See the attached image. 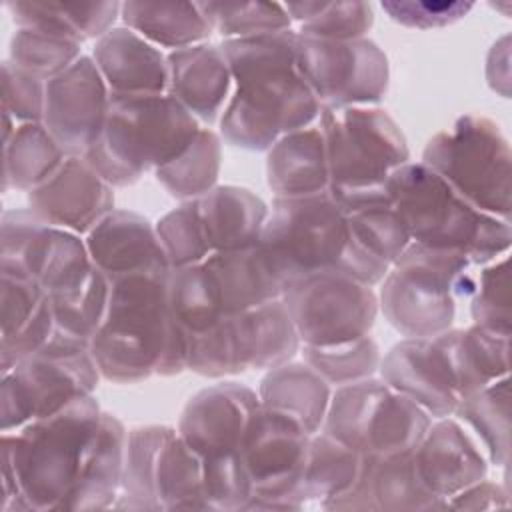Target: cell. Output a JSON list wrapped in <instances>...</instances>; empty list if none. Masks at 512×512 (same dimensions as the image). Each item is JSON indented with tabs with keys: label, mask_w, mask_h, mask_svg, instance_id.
Wrapping results in <instances>:
<instances>
[{
	"label": "cell",
	"mask_w": 512,
	"mask_h": 512,
	"mask_svg": "<svg viewBox=\"0 0 512 512\" xmlns=\"http://www.w3.org/2000/svg\"><path fill=\"white\" fill-rule=\"evenodd\" d=\"M296 42V30H282L220 44L232 74V94L220 116L228 144L268 152L282 136L318 120L322 106L298 72Z\"/></svg>",
	"instance_id": "obj_1"
},
{
	"label": "cell",
	"mask_w": 512,
	"mask_h": 512,
	"mask_svg": "<svg viewBox=\"0 0 512 512\" xmlns=\"http://www.w3.org/2000/svg\"><path fill=\"white\" fill-rule=\"evenodd\" d=\"M104 410L94 394L2 432V512L60 510L74 490Z\"/></svg>",
	"instance_id": "obj_2"
},
{
	"label": "cell",
	"mask_w": 512,
	"mask_h": 512,
	"mask_svg": "<svg viewBox=\"0 0 512 512\" xmlns=\"http://www.w3.org/2000/svg\"><path fill=\"white\" fill-rule=\"evenodd\" d=\"M168 276L170 270L110 278L108 310L90 340L104 380L136 384L186 370V336L170 312Z\"/></svg>",
	"instance_id": "obj_3"
},
{
	"label": "cell",
	"mask_w": 512,
	"mask_h": 512,
	"mask_svg": "<svg viewBox=\"0 0 512 512\" xmlns=\"http://www.w3.org/2000/svg\"><path fill=\"white\" fill-rule=\"evenodd\" d=\"M386 190L390 206L410 234V242L458 252L474 266L510 252V222L472 206L426 164L408 162L400 166L388 178Z\"/></svg>",
	"instance_id": "obj_4"
},
{
	"label": "cell",
	"mask_w": 512,
	"mask_h": 512,
	"mask_svg": "<svg viewBox=\"0 0 512 512\" xmlns=\"http://www.w3.org/2000/svg\"><path fill=\"white\" fill-rule=\"evenodd\" d=\"M198 132L200 122L168 92L110 94L104 130L82 158L112 188H124L176 160Z\"/></svg>",
	"instance_id": "obj_5"
},
{
	"label": "cell",
	"mask_w": 512,
	"mask_h": 512,
	"mask_svg": "<svg viewBox=\"0 0 512 512\" xmlns=\"http://www.w3.org/2000/svg\"><path fill=\"white\" fill-rule=\"evenodd\" d=\"M328 194L348 212L390 204L388 178L410 162L408 142L394 118L376 106L322 108Z\"/></svg>",
	"instance_id": "obj_6"
},
{
	"label": "cell",
	"mask_w": 512,
	"mask_h": 512,
	"mask_svg": "<svg viewBox=\"0 0 512 512\" xmlns=\"http://www.w3.org/2000/svg\"><path fill=\"white\" fill-rule=\"evenodd\" d=\"M474 266L458 252L410 242L380 282L378 308L404 338H432L452 328L456 304L476 288Z\"/></svg>",
	"instance_id": "obj_7"
},
{
	"label": "cell",
	"mask_w": 512,
	"mask_h": 512,
	"mask_svg": "<svg viewBox=\"0 0 512 512\" xmlns=\"http://www.w3.org/2000/svg\"><path fill=\"white\" fill-rule=\"evenodd\" d=\"M282 298V284L260 246L214 252L206 260L170 270L168 304L184 334L210 328L234 316Z\"/></svg>",
	"instance_id": "obj_8"
},
{
	"label": "cell",
	"mask_w": 512,
	"mask_h": 512,
	"mask_svg": "<svg viewBox=\"0 0 512 512\" xmlns=\"http://www.w3.org/2000/svg\"><path fill=\"white\" fill-rule=\"evenodd\" d=\"M420 162L472 206L510 222L512 154L494 120L478 114L460 116L428 140Z\"/></svg>",
	"instance_id": "obj_9"
},
{
	"label": "cell",
	"mask_w": 512,
	"mask_h": 512,
	"mask_svg": "<svg viewBox=\"0 0 512 512\" xmlns=\"http://www.w3.org/2000/svg\"><path fill=\"white\" fill-rule=\"evenodd\" d=\"M124 510H210L202 458L164 424L136 426L126 438L120 494Z\"/></svg>",
	"instance_id": "obj_10"
},
{
	"label": "cell",
	"mask_w": 512,
	"mask_h": 512,
	"mask_svg": "<svg viewBox=\"0 0 512 512\" xmlns=\"http://www.w3.org/2000/svg\"><path fill=\"white\" fill-rule=\"evenodd\" d=\"M100 378L90 344L54 332L40 350L2 372V432L52 416L76 398L94 394Z\"/></svg>",
	"instance_id": "obj_11"
},
{
	"label": "cell",
	"mask_w": 512,
	"mask_h": 512,
	"mask_svg": "<svg viewBox=\"0 0 512 512\" xmlns=\"http://www.w3.org/2000/svg\"><path fill=\"white\" fill-rule=\"evenodd\" d=\"M302 344L282 298L224 316L210 328L186 334V370L226 378L248 370H272L290 362Z\"/></svg>",
	"instance_id": "obj_12"
},
{
	"label": "cell",
	"mask_w": 512,
	"mask_h": 512,
	"mask_svg": "<svg viewBox=\"0 0 512 512\" xmlns=\"http://www.w3.org/2000/svg\"><path fill=\"white\" fill-rule=\"evenodd\" d=\"M350 242L344 208L328 194L274 198L260 250L282 290L310 274L338 270Z\"/></svg>",
	"instance_id": "obj_13"
},
{
	"label": "cell",
	"mask_w": 512,
	"mask_h": 512,
	"mask_svg": "<svg viewBox=\"0 0 512 512\" xmlns=\"http://www.w3.org/2000/svg\"><path fill=\"white\" fill-rule=\"evenodd\" d=\"M432 420L416 402L372 376L332 392L322 432L362 456H390L412 452Z\"/></svg>",
	"instance_id": "obj_14"
},
{
	"label": "cell",
	"mask_w": 512,
	"mask_h": 512,
	"mask_svg": "<svg viewBox=\"0 0 512 512\" xmlns=\"http://www.w3.org/2000/svg\"><path fill=\"white\" fill-rule=\"evenodd\" d=\"M302 346H334L370 334L378 316L372 286L340 272L322 270L282 290Z\"/></svg>",
	"instance_id": "obj_15"
},
{
	"label": "cell",
	"mask_w": 512,
	"mask_h": 512,
	"mask_svg": "<svg viewBox=\"0 0 512 512\" xmlns=\"http://www.w3.org/2000/svg\"><path fill=\"white\" fill-rule=\"evenodd\" d=\"M310 436L292 416L258 406L240 446V460L252 482V498L244 510L304 508L296 488Z\"/></svg>",
	"instance_id": "obj_16"
},
{
	"label": "cell",
	"mask_w": 512,
	"mask_h": 512,
	"mask_svg": "<svg viewBox=\"0 0 512 512\" xmlns=\"http://www.w3.org/2000/svg\"><path fill=\"white\" fill-rule=\"evenodd\" d=\"M296 66L322 108L376 106L388 90V58L368 38L324 40L298 34Z\"/></svg>",
	"instance_id": "obj_17"
},
{
	"label": "cell",
	"mask_w": 512,
	"mask_h": 512,
	"mask_svg": "<svg viewBox=\"0 0 512 512\" xmlns=\"http://www.w3.org/2000/svg\"><path fill=\"white\" fill-rule=\"evenodd\" d=\"M0 272L38 282L48 296L64 294L94 268L80 234L50 226L30 208L2 214Z\"/></svg>",
	"instance_id": "obj_18"
},
{
	"label": "cell",
	"mask_w": 512,
	"mask_h": 512,
	"mask_svg": "<svg viewBox=\"0 0 512 512\" xmlns=\"http://www.w3.org/2000/svg\"><path fill=\"white\" fill-rule=\"evenodd\" d=\"M108 106L110 90L94 58L82 54L46 82L42 124L68 156H84L104 130Z\"/></svg>",
	"instance_id": "obj_19"
},
{
	"label": "cell",
	"mask_w": 512,
	"mask_h": 512,
	"mask_svg": "<svg viewBox=\"0 0 512 512\" xmlns=\"http://www.w3.org/2000/svg\"><path fill=\"white\" fill-rule=\"evenodd\" d=\"M380 378L434 420L452 416L462 400L452 362V328L432 338H404L378 366Z\"/></svg>",
	"instance_id": "obj_20"
},
{
	"label": "cell",
	"mask_w": 512,
	"mask_h": 512,
	"mask_svg": "<svg viewBox=\"0 0 512 512\" xmlns=\"http://www.w3.org/2000/svg\"><path fill=\"white\" fill-rule=\"evenodd\" d=\"M260 406L258 392L240 382H220L196 392L178 420V434L202 458L218 462L240 456L250 418Z\"/></svg>",
	"instance_id": "obj_21"
},
{
	"label": "cell",
	"mask_w": 512,
	"mask_h": 512,
	"mask_svg": "<svg viewBox=\"0 0 512 512\" xmlns=\"http://www.w3.org/2000/svg\"><path fill=\"white\" fill-rule=\"evenodd\" d=\"M28 208L50 226L86 236L114 210V188L82 156H68L44 184L28 192Z\"/></svg>",
	"instance_id": "obj_22"
},
{
	"label": "cell",
	"mask_w": 512,
	"mask_h": 512,
	"mask_svg": "<svg viewBox=\"0 0 512 512\" xmlns=\"http://www.w3.org/2000/svg\"><path fill=\"white\" fill-rule=\"evenodd\" d=\"M320 508L350 512H432L446 510L420 480L412 452L364 456L356 484Z\"/></svg>",
	"instance_id": "obj_23"
},
{
	"label": "cell",
	"mask_w": 512,
	"mask_h": 512,
	"mask_svg": "<svg viewBox=\"0 0 512 512\" xmlns=\"http://www.w3.org/2000/svg\"><path fill=\"white\" fill-rule=\"evenodd\" d=\"M412 456L422 484L444 502L488 476V458L452 416L432 420Z\"/></svg>",
	"instance_id": "obj_24"
},
{
	"label": "cell",
	"mask_w": 512,
	"mask_h": 512,
	"mask_svg": "<svg viewBox=\"0 0 512 512\" xmlns=\"http://www.w3.org/2000/svg\"><path fill=\"white\" fill-rule=\"evenodd\" d=\"M92 264L108 278L172 270L156 226L130 210H112L84 236Z\"/></svg>",
	"instance_id": "obj_25"
},
{
	"label": "cell",
	"mask_w": 512,
	"mask_h": 512,
	"mask_svg": "<svg viewBox=\"0 0 512 512\" xmlns=\"http://www.w3.org/2000/svg\"><path fill=\"white\" fill-rule=\"evenodd\" d=\"M0 278V372H8L54 336L56 322L38 282L10 272Z\"/></svg>",
	"instance_id": "obj_26"
},
{
	"label": "cell",
	"mask_w": 512,
	"mask_h": 512,
	"mask_svg": "<svg viewBox=\"0 0 512 512\" xmlns=\"http://www.w3.org/2000/svg\"><path fill=\"white\" fill-rule=\"evenodd\" d=\"M168 94L198 122L220 120L232 90V74L220 44H194L166 54Z\"/></svg>",
	"instance_id": "obj_27"
},
{
	"label": "cell",
	"mask_w": 512,
	"mask_h": 512,
	"mask_svg": "<svg viewBox=\"0 0 512 512\" xmlns=\"http://www.w3.org/2000/svg\"><path fill=\"white\" fill-rule=\"evenodd\" d=\"M92 58L110 94L168 92L166 54L126 26L98 38Z\"/></svg>",
	"instance_id": "obj_28"
},
{
	"label": "cell",
	"mask_w": 512,
	"mask_h": 512,
	"mask_svg": "<svg viewBox=\"0 0 512 512\" xmlns=\"http://www.w3.org/2000/svg\"><path fill=\"white\" fill-rule=\"evenodd\" d=\"M196 206L212 254L256 246L270 214L260 196L240 186H214Z\"/></svg>",
	"instance_id": "obj_29"
},
{
	"label": "cell",
	"mask_w": 512,
	"mask_h": 512,
	"mask_svg": "<svg viewBox=\"0 0 512 512\" xmlns=\"http://www.w3.org/2000/svg\"><path fill=\"white\" fill-rule=\"evenodd\" d=\"M266 184L274 198H300L328 192L326 144L318 124L294 130L266 154Z\"/></svg>",
	"instance_id": "obj_30"
},
{
	"label": "cell",
	"mask_w": 512,
	"mask_h": 512,
	"mask_svg": "<svg viewBox=\"0 0 512 512\" xmlns=\"http://www.w3.org/2000/svg\"><path fill=\"white\" fill-rule=\"evenodd\" d=\"M126 438L124 424L114 414L104 412L86 466L60 510L114 508L122 486Z\"/></svg>",
	"instance_id": "obj_31"
},
{
	"label": "cell",
	"mask_w": 512,
	"mask_h": 512,
	"mask_svg": "<svg viewBox=\"0 0 512 512\" xmlns=\"http://www.w3.org/2000/svg\"><path fill=\"white\" fill-rule=\"evenodd\" d=\"M330 396V384L316 370L292 360L268 370L258 386L262 406L292 416L308 434L322 430Z\"/></svg>",
	"instance_id": "obj_32"
},
{
	"label": "cell",
	"mask_w": 512,
	"mask_h": 512,
	"mask_svg": "<svg viewBox=\"0 0 512 512\" xmlns=\"http://www.w3.org/2000/svg\"><path fill=\"white\" fill-rule=\"evenodd\" d=\"M120 18L126 28L140 34L156 48L178 50L202 44L212 28L198 2H122Z\"/></svg>",
	"instance_id": "obj_33"
},
{
	"label": "cell",
	"mask_w": 512,
	"mask_h": 512,
	"mask_svg": "<svg viewBox=\"0 0 512 512\" xmlns=\"http://www.w3.org/2000/svg\"><path fill=\"white\" fill-rule=\"evenodd\" d=\"M16 28H40L72 40H98L112 30L120 2H6Z\"/></svg>",
	"instance_id": "obj_34"
},
{
	"label": "cell",
	"mask_w": 512,
	"mask_h": 512,
	"mask_svg": "<svg viewBox=\"0 0 512 512\" xmlns=\"http://www.w3.org/2000/svg\"><path fill=\"white\" fill-rule=\"evenodd\" d=\"M362 458V454L322 430L312 434L296 488L300 502L304 506L308 502H318L322 506L324 502L348 492L360 476Z\"/></svg>",
	"instance_id": "obj_35"
},
{
	"label": "cell",
	"mask_w": 512,
	"mask_h": 512,
	"mask_svg": "<svg viewBox=\"0 0 512 512\" xmlns=\"http://www.w3.org/2000/svg\"><path fill=\"white\" fill-rule=\"evenodd\" d=\"M68 158L42 122L18 124L14 134L4 140V190L16 188L30 192L44 184Z\"/></svg>",
	"instance_id": "obj_36"
},
{
	"label": "cell",
	"mask_w": 512,
	"mask_h": 512,
	"mask_svg": "<svg viewBox=\"0 0 512 512\" xmlns=\"http://www.w3.org/2000/svg\"><path fill=\"white\" fill-rule=\"evenodd\" d=\"M508 348L510 336L484 326L452 328V362L462 398L508 376Z\"/></svg>",
	"instance_id": "obj_37"
},
{
	"label": "cell",
	"mask_w": 512,
	"mask_h": 512,
	"mask_svg": "<svg viewBox=\"0 0 512 512\" xmlns=\"http://www.w3.org/2000/svg\"><path fill=\"white\" fill-rule=\"evenodd\" d=\"M466 422L482 440L486 458L496 468L510 464V378L504 376L468 396H464L454 414Z\"/></svg>",
	"instance_id": "obj_38"
},
{
	"label": "cell",
	"mask_w": 512,
	"mask_h": 512,
	"mask_svg": "<svg viewBox=\"0 0 512 512\" xmlns=\"http://www.w3.org/2000/svg\"><path fill=\"white\" fill-rule=\"evenodd\" d=\"M222 164L220 136L210 128H200L194 142L172 162L154 170L156 180L180 200H196L218 186Z\"/></svg>",
	"instance_id": "obj_39"
},
{
	"label": "cell",
	"mask_w": 512,
	"mask_h": 512,
	"mask_svg": "<svg viewBox=\"0 0 512 512\" xmlns=\"http://www.w3.org/2000/svg\"><path fill=\"white\" fill-rule=\"evenodd\" d=\"M48 300L52 306L56 332L90 344L108 310L110 278L94 266L82 284L64 294L48 296Z\"/></svg>",
	"instance_id": "obj_40"
},
{
	"label": "cell",
	"mask_w": 512,
	"mask_h": 512,
	"mask_svg": "<svg viewBox=\"0 0 512 512\" xmlns=\"http://www.w3.org/2000/svg\"><path fill=\"white\" fill-rule=\"evenodd\" d=\"M298 34L324 40H358L374 24L368 2H288L284 4Z\"/></svg>",
	"instance_id": "obj_41"
},
{
	"label": "cell",
	"mask_w": 512,
	"mask_h": 512,
	"mask_svg": "<svg viewBox=\"0 0 512 512\" xmlns=\"http://www.w3.org/2000/svg\"><path fill=\"white\" fill-rule=\"evenodd\" d=\"M82 56V42L68 36L40 30V28H16L10 40V62L48 82L62 74Z\"/></svg>",
	"instance_id": "obj_42"
},
{
	"label": "cell",
	"mask_w": 512,
	"mask_h": 512,
	"mask_svg": "<svg viewBox=\"0 0 512 512\" xmlns=\"http://www.w3.org/2000/svg\"><path fill=\"white\" fill-rule=\"evenodd\" d=\"M346 218L350 242L386 266H392L410 244V234L390 204L348 210Z\"/></svg>",
	"instance_id": "obj_43"
},
{
	"label": "cell",
	"mask_w": 512,
	"mask_h": 512,
	"mask_svg": "<svg viewBox=\"0 0 512 512\" xmlns=\"http://www.w3.org/2000/svg\"><path fill=\"white\" fill-rule=\"evenodd\" d=\"M212 32L224 40L292 30V20L278 2H198Z\"/></svg>",
	"instance_id": "obj_44"
},
{
	"label": "cell",
	"mask_w": 512,
	"mask_h": 512,
	"mask_svg": "<svg viewBox=\"0 0 512 512\" xmlns=\"http://www.w3.org/2000/svg\"><path fill=\"white\" fill-rule=\"evenodd\" d=\"M304 362L328 384L344 386L372 378L380 366V348L368 334L354 342L334 346H302Z\"/></svg>",
	"instance_id": "obj_45"
},
{
	"label": "cell",
	"mask_w": 512,
	"mask_h": 512,
	"mask_svg": "<svg viewBox=\"0 0 512 512\" xmlns=\"http://www.w3.org/2000/svg\"><path fill=\"white\" fill-rule=\"evenodd\" d=\"M508 254H502L488 264H482L476 274V288L470 296V314L474 324L510 336V282H508Z\"/></svg>",
	"instance_id": "obj_46"
},
{
	"label": "cell",
	"mask_w": 512,
	"mask_h": 512,
	"mask_svg": "<svg viewBox=\"0 0 512 512\" xmlns=\"http://www.w3.org/2000/svg\"><path fill=\"white\" fill-rule=\"evenodd\" d=\"M154 226L172 270L198 264L212 254L198 216L196 200L182 202L178 208L166 212Z\"/></svg>",
	"instance_id": "obj_47"
},
{
	"label": "cell",
	"mask_w": 512,
	"mask_h": 512,
	"mask_svg": "<svg viewBox=\"0 0 512 512\" xmlns=\"http://www.w3.org/2000/svg\"><path fill=\"white\" fill-rule=\"evenodd\" d=\"M46 82L16 68L10 60L2 62V112L16 124L42 122Z\"/></svg>",
	"instance_id": "obj_48"
},
{
	"label": "cell",
	"mask_w": 512,
	"mask_h": 512,
	"mask_svg": "<svg viewBox=\"0 0 512 512\" xmlns=\"http://www.w3.org/2000/svg\"><path fill=\"white\" fill-rule=\"evenodd\" d=\"M380 6L394 22L406 28L430 30L462 20L474 4L462 0H384Z\"/></svg>",
	"instance_id": "obj_49"
},
{
	"label": "cell",
	"mask_w": 512,
	"mask_h": 512,
	"mask_svg": "<svg viewBox=\"0 0 512 512\" xmlns=\"http://www.w3.org/2000/svg\"><path fill=\"white\" fill-rule=\"evenodd\" d=\"M510 506L506 484L482 478L446 500V510H502Z\"/></svg>",
	"instance_id": "obj_50"
}]
</instances>
